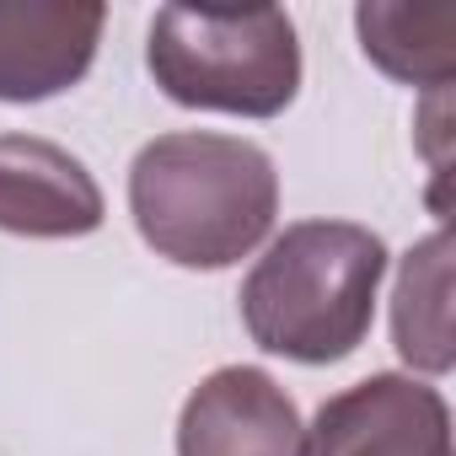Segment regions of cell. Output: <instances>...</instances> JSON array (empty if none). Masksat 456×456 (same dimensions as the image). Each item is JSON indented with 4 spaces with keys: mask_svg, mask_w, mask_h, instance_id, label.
Instances as JSON below:
<instances>
[{
    "mask_svg": "<svg viewBox=\"0 0 456 456\" xmlns=\"http://www.w3.org/2000/svg\"><path fill=\"white\" fill-rule=\"evenodd\" d=\"M102 220L108 204L81 156L38 134H0V232L92 237Z\"/></svg>",
    "mask_w": 456,
    "mask_h": 456,
    "instance_id": "52a82bcc",
    "label": "cell"
},
{
    "mask_svg": "<svg viewBox=\"0 0 456 456\" xmlns=\"http://www.w3.org/2000/svg\"><path fill=\"white\" fill-rule=\"evenodd\" d=\"M129 215L156 258L177 269L242 264L280 215V172L237 134H156L129 167Z\"/></svg>",
    "mask_w": 456,
    "mask_h": 456,
    "instance_id": "6da1fadb",
    "label": "cell"
},
{
    "mask_svg": "<svg viewBox=\"0 0 456 456\" xmlns=\"http://www.w3.org/2000/svg\"><path fill=\"white\" fill-rule=\"evenodd\" d=\"M145 65L172 102L209 113L274 118L301 92V44L280 6H161L151 22Z\"/></svg>",
    "mask_w": 456,
    "mask_h": 456,
    "instance_id": "3957f363",
    "label": "cell"
},
{
    "mask_svg": "<svg viewBox=\"0 0 456 456\" xmlns=\"http://www.w3.org/2000/svg\"><path fill=\"white\" fill-rule=\"evenodd\" d=\"M354 28L392 81L440 92L456 70V6H360Z\"/></svg>",
    "mask_w": 456,
    "mask_h": 456,
    "instance_id": "ba28073f",
    "label": "cell"
},
{
    "mask_svg": "<svg viewBox=\"0 0 456 456\" xmlns=\"http://www.w3.org/2000/svg\"><path fill=\"white\" fill-rule=\"evenodd\" d=\"M306 456H451V408L429 381L381 370L317 408Z\"/></svg>",
    "mask_w": 456,
    "mask_h": 456,
    "instance_id": "277c9868",
    "label": "cell"
},
{
    "mask_svg": "<svg viewBox=\"0 0 456 456\" xmlns=\"http://www.w3.org/2000/svg\"><path fill=\"white\" fill-rule=\"evenodd\" d=\"M451 237L435 232L424 237L403 269H397V296H392V338L397 354L424 370L440 376L451 370V328H445V296H451Z\"/></svg>",
    "mask_w": 456,
    "mask_h": 456,
    "instance_id": "9c48e42d",
    "label": "cell"
},
{
    "mask_svg": "<svg viewBox=\"0 0 456 456\" xmlns=\"http://www.w3.org/2000/svg\"><path fill=\"white\" fill-rule=\"evenodd\" d=\"M387 242L354 220H301L269 242L242 280V322L258 349L333 365L349 360L376 317Z\"/></svg>",
    "mask_w": 456,
    "mask_h": 456,
    "instance_id": "7a4b0ae2",
    "label": "cell"
},
{
    "mask_svg": "<svg viewBox=\"0 0 456 456\" xmlns=\"http://www.w3.org/2000/svg\"><path fill=\"white\" fill-rule=\"evenodd\" d=\"M102 22L92 0H0V102L70 92L97 60Z\"/></svg>",
    "mask_w": 456,
    "mask_h": 456,
    "instance_id": "8992f818",
    "label": "cell"
},
{
    "mask_svg": "<svg viewBox=\"0 0 456 456\" xmlns=\"http://www.w3.org/2000/svg\"><path fill=\"white\" fill-rule=\"evenodd\" d=\"M177 456H306V424L269 370L220 365L183 403Z\"/></svg>",
    "mask_w": 456,
    "mask_h": 456,
    "instance_id": "5b68a950",
    "label": "cell"
}]
</instances>
